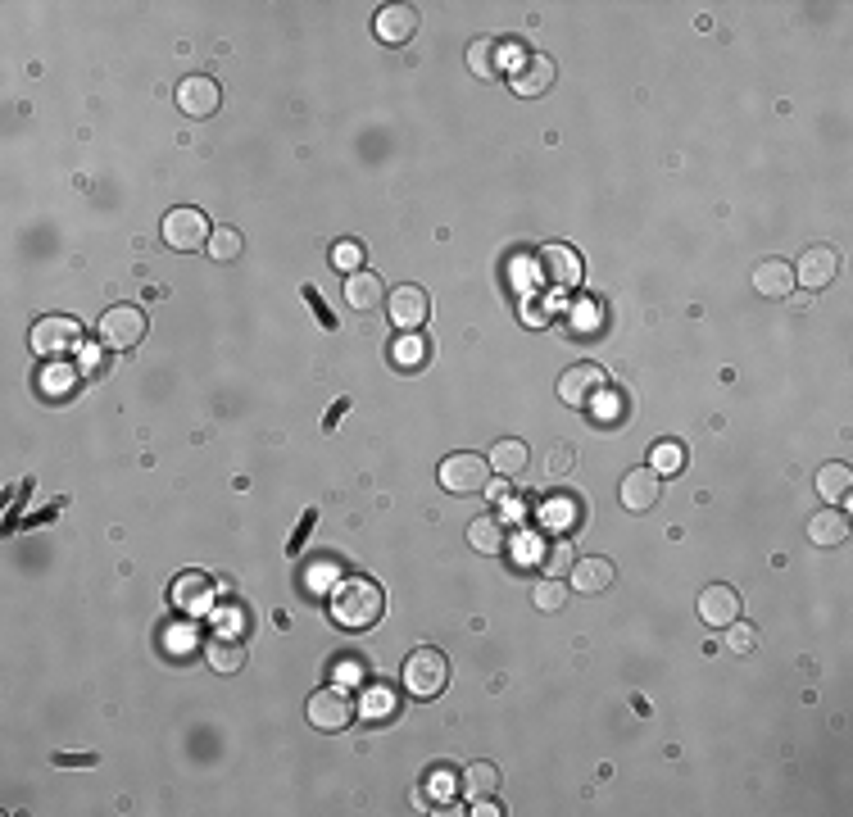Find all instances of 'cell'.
<instances>
[{"mask_svg": "<svg viewBox=\"0 0 853 817\" xmlns=\"http://www.w3.org/2000/svg\"><path fill=\"white\" fill-rule=\"evenodd\" d=\"M545 468H550V477L572 473V468H577V450H572V445H554L550 459H545Z\"/></svg>", "mask_w": 853, "mask_h": 817, "instance_id": "1f68e13d", "label": "cell"}, {"mask_svg": "<svg viewBox=\"0 0 853 817\" xmlns=\"http://www.w3.org/2000/svg\"><path fill=\"white\" fill-rule=\"evenodd\" d=\"M46 373H50V377H46V391H50V395H55L59 386L69 391V386L78 382V368H69V364H55V368H46Z\"/></svg>", "mask_w": 853, "mask_h": 817, "instance_id": "d590c367", "label": "cell"}, {"mask_svg": "<svg viewBox=\"0 0 853 817\" xmlns=\"http://www.w3.org/2000/svg\"><path fill=\"white\" fill-rule=\"evenodd\" d=\"M658 495H663V473H658L654 463H649V468H631V473L622 477V504H627L631 513L654 509Z\"/></svg>", "mask_w": 853, "mask_h": 817, "instance_id": "7c38bea8", "label": "cell"}, {"mask_svg": "<svg viewBox=\"0 0 853 817\" xmlns=\"http://www.w3.org/2000/svg\"><path fill=\"white\" fill-rule=\"evenodd\" d=\"M540 273H545V282L559 286V291H572L586 268H581V255L572 246H545L540 250Z\"/></svg>", "mask_w": 853, "mask_h": 817, "instance_id": "9a60e30c", "label": "cell"}, {"mask_svg": "<svg viewBox=\"0 0 853 817\" xmlns=\"http://www.w3.org/2000/svg\"><path fill=\"white\" fill-rule=\"evenodd\" d=\"M382 613H386V595L368 577H350L332 591V618L345 631H373L382 622Z\"/></svg>", "mask_w": 853, "mask_h": 817, "instance_id": "6da1fadb", "label": "cell"}, {"mask_svg": "<svg viewBox=\"0 0 853 817\" xmlns=\"http://www.w3.org/2000/svg\"><path fill=\"white\" fill-rule=\"evenodd\" d=\"M572 554H577V550H572L568 541H559L550 554H545V568H550V577H563V572L572 568Z\"/></svg>", "mask_w": 853, "mask_h": 817, "instance_id": "836d02e7", "label": "cell"}, {"mask_svg": "<svg viewBox=\"0 0 853 817\" xmlns=\"http://www.w3.org/2000/svg\"><path fill=\"white\" fill-rule=\"evenodd\" d=\"M699 618L708 627H731V622H740V591H731L726 581H713L708 591H699Z\"/></svg>", "mask_w": 853, "mask_h": 817, "instance_id": "5bb4252c", "label": "cell"}, {"mask_svg": "<svg viewBox=\"0 0 853 817\" xmlns=\"http://www.w3.org/2000/svg\"><path fill=\"white\" fill-rule=\"evenodd\" d=\"M209 218L200 214V209H191V205H177V209H168L164 214V241L173 250H200V246H209Z\"/></svg>", "mask_w": 853, "mask_h": 817, "instance_id": "5b68a950", "label": "cell"}, {"mask_svg": "<svg viewBox=\"0 0 853 817\" xmlns=\"http://www.w3.org/2000/svg\"><path fill=\"white\" fill-rule=\"evenodd\" d=\"M509 87L527 100L545 96V91L554 87V60L550 55H518V64H513V73H509Z\"/></svg>", "mask_w": 853, "mask_h": 817, "instance_id": "ba28073f", "label": "cell"}, {"mask_svg": "<svg viewBox=\"0 0 853 817\" xmlns=\"http://www.w3.org/2000/svg\"><path fill=\"white\" fill-rule=\"evenodd\" d=\"M613 577H618V568L608 559H577L572 563V591L581 595H604L608 586H613Z\"/></svg>", "mask_w": 853, "mask_h": 817, "instance_id": "d6986e66", "label": "cell"}, {"mask_svg": "<svg viewBox=\"0 0 853 817\" xmlns=\"http://www.w3.org/2000/svg\"><path fill=\"white\" fill-rule=\"evenodd\" d=\"M681 463H686V450H681V445L663 441V445L654 450V468H658V473H677Z\"/></svg>", "mask_w": 853, "mask_h": 817, "instance_id": "f546056e", "label": "cell"}, {"mask_svg": "<svg viewBox=\"0 0 853 817\" xmlns=\"http://www.w3.org/2000/svg\"><path fill=\"white\" fill-rule=\"evenodd\" d=\"M835 273H840V255H835L831 246H808L804 255H799V264H795V282L808 286V291L831 286Z\"/></svg>", "mask_w": 853, "mask_h": 817, "instance_id": "8fae6325", "label": "cell"}, {"mask_svg": "<svg viewBox=\"0 0 853 817\" xmlns=\"http://www.w3.org/2000/svg\"><path fill=\"white\" fill-rule=\"evenodd\" d=\"M87 368H100V373H105V355H100V350H87Z\"/></svg>", "mask_w": 853, "mask_h": 817, "instance_id": "b9f144b4", "label": "cell"}, {"mask_svg": "<svg viewBox=\"0 0 853 817\" xmlns=\"http://www.w3.org/2000/svg\"><path fill=\"white\" fill-rule=\"evenodd\" d=\"M100 341L109 350H132V345L146 341V314L137 305H114L100 314Z\"/></svg>", "mask_w": 853, "mask_h": 817, "instance_id": "277c9868", "label": "cell"}, {"mask_svg": "<svg viewBox=\"0 0 853 817\" xmlns=\"http://www.w3.org/2000/svg\"><path fill=\"white\" fill-rule=\"evenodd\" d=\"M205 659H209V668H214V672L232 677V672L246 668V645H241V640H232V636H214V640H209V650H205Z\"/></svg>", "mask_w": 853, "mask_h": 817, "instance_id": "603a6c76", "label": "cell"}, {"mask_svg": "<svg viewBox=\"0 0 853 817\" xmlns=\"http://www.w3.org/2000/svg\"><path fill=\"white\" fill-rule=\"evenodd\" d=\"M218 100H223V91H218V82L205 78V73L177 82V109H182L187 119H209V114L218 109Z\"/></svg>", "mask_w": 853, "mask_h": 817, "instance_id": "30bf717a", "label": "cell"}, {"mask_svg": "<svg viewBox=\"0 0 853 817\" xmlns=\"http://www.w3.org/2000/svg\"><path fill=\"white\" fill-rule=\"evenodd\" d=\"M386 300V286H382V277L377 273H350L345 277V305L350 309H359V314H373L377 305Z\"/></svg>", "mask_w": 853, "mask_h": 817, "instance_id": "ac0fdd59", "label": "cell"}, {"mask_svg": "<svg viewBox=\"0 0 853 817\" xmlns=\"http://www.w3.org/2000/svg\"><path fill=\"white\" fill-rule=\"evenodd\" d=\"M754 627H740V622H731V627H726V645H731V650L736 654H749L754 650Z\"/></svg>", "mask_w": 853, "mask_h": 817, "instance_id": "e575fe53", "label": "cell"}, {"mask_svg": "<svg viewBox=\"0 0 853 817\" xmlns=\"http://www.w3.org/2000/svg\"><path fill=\"white\" fill-rule=\"evenodd\" d=\"M205 250L214 264H236V259L246 255V237H241V227H214Z\"/></svg>", "mask_w": 853, "mask_h": 817, "instance_id": "cb8c5ba5", "label": "cell"}, {"mask_svg": "<svg viewBox=\"0 0 853 817\" xmlns=\"http://www.w3.org/2000/svg\"><path fill=\"white\" fill-rule=\"evenodd\" d=\"M359 677H363L359 663H345V668H341V681H359Z\"/></svg>", "mask_w": 853, "mask_h": 817, "instance_id": "60d3db41", "label": "cell"}, {"mask_svg": "<svg viewBox=\"0 0 853 817\" xmlns=\"http://www.w3.org/2000/svg\"><path fill=\"white\" fill-rule=\"evenodd\" d=\"M477 813H481V817H495V813H500V808H495L491 799H477Z\"/></svg>", "mask_w": 853, "mask_h": 817, "instance_id": "7bdbcfd3", "label": "cell"}, {"mask_svg": "<svg viewBox=\"0 0 853 817\" xmlns=\"http://www.w3.org/2000/svg\"><path fill=\"white\" fill-rule=\"evenodd\" d=\"M608 386V377H604V368H595V364H577V368H568V373L559 377V400L563 404H572V409H586L590 400H595L599 391Z\"/></svg>", "mask_w": 853, "mask_h": 817, "instance_id": "9c48e42d", "label": "cell"}, {"mask_svg": "<svg viewBox=\"0 0 853 817\" xmlns=\"http://www.w3.org/2000/svg\"><path fill=\"white\" fill-rule=\"evenodd\" d=\"M404 686H409L418 699H436L445 686H450V663H445V654L432 650V645L413 650L409 663H404Z\"/></svg>", "mask_w": 853, "mask_h": 817, "instance_id": "7a4b0ae2", "label": "cell"}, {"mask_svg": "<svg viewBox=\"0 0 853 817\" xmlns=\"http://www.w3.org/2000/svg\"><path fill=\"white\" fill-rule=\"evenodd\" d=\"M754 291L763 300H790V291H795V268L785 264V259L754 264Z\"/></svg>", "mask_w": 853, "mask_h": 817, "instance_id": "e0dca14e", "label": "cell"}, {"mask_svg": "<svg viewBox=\"0 0 853 817\" xmlns=\"http://www.w3.org/2000/svg\"><path fill=\"white\" fill-rule=\"evenodd\" d=\"M386 704H395V695H386V690H373V695H368V713H386Z\"/></svg>", "mask_w": 853, "mask_h": 817, "instance_id": "74e56055", "label": "cell"}, {"mask_svg": "<svg viewBox=\"0 0 853 817\" xmlns=\"http://www.w3.org/2000/svg\"><path fill=\"white\" fill-rule=\"evenodd\" d=\"M527 463H531L527 445H522V441H513V436H504V441L491 450V468H495V473H500V477H518L522 468H527Z\"/></svg>", "mask_w": 853, "mask_h": 817, "instance_id": "484cf974", "label": "cell"}, {"mask_svg": "<svg viewBox=\"0 0 853 817\" xmlns=\"http://www.w3.org/2000/svg\"><path fill=\"white\" fill-rule=\"evenodd\" d=\"M205 586H209V581L200 577V572H191V577H182V581H177V600L187 604V609H196V604L205 600V595H200V591H205Z\"/></svg>", "mask_w": 853, "mask_h": 817, "instance_id": "4dcf8cb0", "label": "cell"}, {"mask_svg": "<svg viewBox=\"0 0 853 817\" xmlns=\"http://www.w3.org/2000/svg\"><path fill=\"white\" fill-rule=\"evenodd\" d=\"M413 808H418V813H427V808H432V795H427V790H413Z\"/></svg>", "mask_w": 853, "mask_h": 817, "instance_id": "ab89813d", "label": "cell"}, {"mask_svg": "<svg viewBox=\"0 0 853 817\" xmlns=\"http://www.w3.org/2000/svg\"><path fill=\"white\" fill-rule=\"evenodd\" d=\"M463 790H468V799H491L500 790V768L495 763H468L463 768Z\"/></svg>", "mask_w": 853, "mask_h": 817, "instance_id": "4316f807", "label": "cell"}, {"mask_svg": "<svg viewBox=\"0 0 853 817\" xmlns=\"http://www.w3.org/2000/svg\"><path fill=\"white\" fill-rule=\"evenodd\" d=\"M849 486H853L849 463H822V473H817V491H822L826 504L849 500Z\"/></svg>", "mask_w": 853, "mask_h": 817, "instance_id": "d4e9b609", "label": "cell"}, {"mask_svg": "<svg viewBox=\"0 0 853 817\" xmlns=\"http://www.w3.org/2000/svg\"><path fill=\"white\" fill-rule=\"evenodd\" d=\"M522 318H527V323H545V305H527Z\"/></svg>", "mask_w": 853, "mask_h": 817, "instance_id": "f35d334b", "label": "cell"}, {"mask_svg": "<svg viewBox=\"0 0 853 817\" xmlns=\"http://www.w3.org/2000/svg\"><path fill=\"white\" fill-rule=\"evenodd\" d=\"M531 604H536L540 613H559L563 604H568V586H563L559 577L536 581V591H531Z\"/></svg>", "mask_w": 853, "mask_h": 817, "instance_id": "83f0119b", "label": "cell"}, {"mask_svg": "<svg viewBox=\"0 0 853 817\" xmlns=\"http://www.w3.org/2000/svg\"><path fill=\"white\" fill-rule=\"evenodd\" d=\"M468 541H472V550H477V554H500L504 545H509V527H504V518L481 513V518H472Z\"/></svg>", "mask_w": 853, "mask_h": 817, "instance_id": "44dd1931", "label": "cell"}, {"mask_svg": "<svg viewBox=\"0 0 853 817\" xmlns=\"http://www.w3.org/2000/svg\"><path fill=\"white\" fill-rule=\"evenodd\" d=\"M332 264L341 268V273H359V264H363V246H359V241H341V246L332 250Z\"/></svg>", "mask_w": 853, "mask_h": 817, "instance_id": "f1b7e54d", "label": "cell"}, {"mask_svg": "<svg viewBox=\"0 0 853 817\" xmlns=\"http://www.w3.org/2000/svg\"><path fill=\"white\" fill-rule=\"evenodd\" d=\"M468 73L481 82H495L500 78V41L495 37H477L468 46Z\"/></svg>", "mask_w": 853, "mask_h": 817, "instance_id": "7402d4cb", "label": "cell"}, {"mask_svg": "<svg viewBox=\"0 0 853 817\" xmlns=\"http://www.w3.org/2000/svg\"><path fill=\"white\" fill-rule=\"evenodd\" d=\"M422 359H427V345H422L418 336H409V341H400V345H395V364L413 368V364H422Z\"/></svg>", "mask_w": 853, "mask_h": 817, "instance_id": "d6a6232c", "label": "cell"}, {"mask_svg": "<svg viewBox=\"0 0 853 817\" xmlns=\"http://www.w3.org/2000/svg\"><path fill=\"white\" fill-rule=\"evenodd\" d=\"M808 541L822 545V550H831V545H844L849 541V518H844L840 509H822L808 518Z\"/></svg>", "mask_w": 853, "mask_h": 817, "instance_id": "ffe728a7", "label": "cell"}, {"mask_svg": "<svg viewBox=\"0 0 853 817\" xmlns=\"http://www.w3.org/2000/svg\"><path fill=\"white\" fill-rule=\"evenodd\" d=\"M309 722L318 731H345L354 722V699L341 686H327L309 695Z\"/></svg>", "mask_w": 853, "mask_h": 817, "instance_id": "8992f818", "label": "cell"}, {"mask_svg": "<svg viewBox=\"0 0 853 817\" xmlns=\"http://www.w3.org/2000/svg\"><path fill=\"white\" fill-rule=\"evenodd\" d=\"M441 486L450 495H477L486 491V482H491V459H481V454H450V459L441 463Z\"/></svg>", "mask_w": 853, "mask_h": 817, "instance_id": "3957f363", "label": "cell"}, {"mask_svg": "<svg viewBox=\"0 0 853 817\" xmlns=\"http://www.w3.org/2000/svg\"><path fill=\"white\" fill-rule=\"evenodd\" d=\"M78 341H82L78 318L50 314L32 327V350H37V355H69V350H78Z\"/></svg>", "mask_w": 853, "mask_h": 817, "instance_id": "52a82bcc", "label": "cell"}, {"mask_svg": "<svg viewBox=\"0 0 853 817\" xmlns=\"http://www.w3.org/2000/svg\"><path fill=\"white\" fill-rule=\"evenodd\" d=\"M595 323H599V309L595 305H586V309H577V314H572V327H577V332H595Z\"/></svg>", "mask_w": 853, "mask_h": 817, "instance_id": "8d00e7d4", "label": "cell"}, {"mask_svg": "<svg viewBox=\"0 0 853 817\" xmlns=\"http://www.w3.org/2000/svg\"><path fill=\"white\" fill-rule=\"evenodd\" d=\"M373 28L386 46H409L413 32H418V10L413 5H386V10H377Z\"/></svg>", "mask_w": 853, "mask_h": 817, "instance_id": "2e32d148", "label": "cell"}, {"mask_svg": "<svg viewBox=\"0 0 853 817\" xmlns=\"http://www.w3.org/2000/svg\"><path fill=\"white\" fill-rule=\"evenodd\" d=\"M386 309H391V323L395 327L413 332V327L427 323V314H432V300H427V291H422V286H395L391 300H386Z\"/></svg>", "mask_w": 853, "mask_h": 817, "instance_id": "4fadbf2b", "label": "cell"}]
</instances>
